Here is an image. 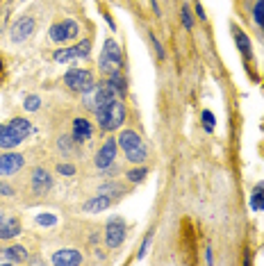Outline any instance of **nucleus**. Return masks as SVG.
<instances>
[{"instance_id":"f257e3e1","label":"nucleus","mask_w":264,"mask_h":266,"mask_svg":"<svg viewBox=\"0 0 264 266\" xmlns=\"http://www.w3.org/2000/svg\"><path fill=\"white\" fill-rule=\"evenodd\" d=\"M119 146L121 150L125 153V157L130 159L132 164H141L146 157H148V150H146V143L137 135L135 130H123L119 135Z\"/></svg>"},{"instance_id":"f03ea898","label":"nucleus","mask_w":264,"mask_h":266,"mask_svg":"<svg viewBox=\"0 0 264 266\" xmlns=\"http://www.w3.org/2000/svg\"><path fill=\"white\" fill-rule=\"evenodd\" d=\"M96 114V119H98V123L103 130H116V127H121L123 125V121H125V107H123V103H121L119 98H114L112 103H107V105H103L100 109L93 111Z\"/></svg>"},{"instance_id":"7ed1b4c3","label":"nucleus","mask_w":264,"mask_h":266,"mask_svg":"<svg viewBox=\"0 0 264 266\" xmlns=\"http://www.w3.org/2000/svg\"><path fill=\"white\" fill-rule=\"evenodd\" d=\"M121 64H123V52H121L119 44L114 39H107L103 46V52H100V60H98V66L105 75H114L119 73Z\"/></svg>"},{"instance_id":"20e7f679","label":"nucleus","mask_w":264,"mask_h":266,"mask_svg":"<svg viewBox=\"0 0 264 266\" xmlns=\"http://www.w3.org/2000/svg\"><path fill=\"white\" fill-rule=\"evenodd\" d=\"M114 98H119V93H116V89H114L109 82L93 84L91 91L84 93V103H87V107L91 109V111H96V109L103 107V105L112 103Z\"/></svg>"},{"instance_id":"39448f33","label":"nucleus","mask_w":264,"mask_h":266,"mask_svg":"<svg viewBox=\"0 0 264 266\" xmlns=\"http://www.w3.org/2000/svg\"><path fill=\"white\" fill-rule=\"evenodd\" d=\"M64 82L76 93H89L93 89V75L87 68H71V71H66Z\"/></svg>"},{"instance_id":"423d86ee","label":"nucleus","mask_w":264,"mask_h":266,"mask_svg":"<svg viewBox=\"0 0 264 266\" xmlns=\"http://www.w3.org/2000/svg\"><path fill=\"white\" fill-rule=\"evenodd\" d=\"M125 232H128V225H125L123 219H109L107 223V230H105V243H107L109 251H114V248H119L121 243L125 241Z\"/></svg>"},{"instance_id":"0eeeda50","label":"nucleus","mask_w":264,"mask_h":266,"mask_svg":"<svg viewBox=\"0 0 264 266\" xmlns=\"http://www.w3.org/2000/svg\"><path fill=\"white\" fill-rule=\"evenodd\" d=\"M78 32H80V25H78L76 21L66 18V21L55 23L50 28V39L55 41V44H64L68 39H78Z\"/></svg>"},{"instance_id":"6e6552de","label":"nucleus","mask_w":264,"mask_h":266,"mask_svg":"<svg viewBox=\"0 0 264 266\" xmlns=\"http://www.w3.org/2000/svg\"><path fill=\"white\" fill-rule=\"evenodd\" d=\"M89 50H91V44L87 39H82L78 46H68V48H60L55 52V62L64 64V62H73L78 57H89Z\"/></svg>"},{"instance_id":"1a4fd4ad","label":"nucleus","mask_w":264,"mask_h":266,"mask_svg":"<svg viewBox=\"0 0 264 266\" xmlns=\"http://www.w3.org/2000/svg\"><path fill=\"white\" fill-rule=\"evenodd\" d=\"M116 150H119V139H114V137H109V139H105L103 148L98 150L96 155V168H109L114 164L116 159Z\"/></svg>"},{"instance_id":"9d476101","label":"nucleus","mask_w":264,"mask_h":266,"mask_svg":"<svg viewBox=\"0 0 264 266\" xmlns=\"http://www.w3.org/2000/svg\"><path fill=\"white\" fill-rule=\"evenodd\" d=\"M36 28V23H34V18L32 16H21V18L14 23V28H12V41L14 44H23V41H28L30 36H32V32Z\"/></svg>"},{"instance_id":"9b49d317","label":"nucleus","mask_w":264,"mask_h":266,"mask_svg":"<svg viewBox=\"0 0 264 266\" xmlns=\"http://www.w3.org/2000/svg\"><path fill=\"white\" fill-rule=\"evenodd\" d=\"M25 159L18 153H5L0 155V175H14L23 168Z\"/></svg>"},{"instance_id":"f8f14e48","label":"nucleus","mask_w":264,"mask_h":266,"mask_svg":"<svg viewBox=\"0 0 264 266\" xmlns=\"http://www.w3.org/2000/svg\"><path fill=\"white\" fill-rule=\"evenodd\" d=\"M21 235V223L12 214H0V239H14Z\"/></svg>"},{"instance_id":"ddd939ff","label":"nucleus","mask_w":264,"mask_h":266,"mask_svg":"<svg viewBox=\"0 0 264 266\" xmlns=\"http://www.w3.org/2000/svg\"><path fill=\"white\" fill-rule=\"evenodd\" d=\"M52 187V178L48 175V171L46 168H34V173H32V191L36 196H44V194H48Z\"/></svg>"},{"instance_id":"4468645a","label":"nucleus","mask_w":264,"mask_h":266,"mask_svg":"<svg viewBox=\"0 0 264 266\" xmlns=\"http://www.w3.org/2000/svg\"><path fill=\"white\" fill-rule=\"evenodd\" d=\"M82 262V255L73 248H62L52 255V264H60V266H76Z\"/></svg>"},{"instance_id":"2eb2a0df","label":"nucleus","mask_w":264,"mask_h":266,"mask_svg":"<svg viewBox=\"0 0 264 266\" xmlns=\"http://www.w3.org/2000/svg\"><path fill=\"white\" fill-rule=\"evenodd\" d=\"M93 135V125L89 123L87 119H76L73 121V139H76V143H84L89 141Z\"/></svg>"},{"instance_id":"dca6fc26","label":"nucleus","mask_w":264,"mask_h":266,"mask_svg":"<svg viewBox=\"0 0 264 266\" xmlns=\"http://www.w3.org/2000/svg\"><path fill=\"white\" fill-rule=\"evenodd\" d=\"M109 205H112V198H109V196H105V194H98V196H93V198H89L87 203L82 205V210L89 212V214H98V212L107 210Z\"/></svg>"},{"instance_id":"f3484780","label":"nucleus","mask_w":264,"mask_h":266,"mask_svg":"<svg viewBox=\"0 0 264 266\" xmlns=\"http://www.w3.org/2000/svg\"><path fill=\"white\" fill-rule=\"evenodd\" d=\"M9 127H12V132L18 137L21 141H25L30 137V132H32V123H30L28 119H14V121H9Z\"/></svg>"},{"instance_id":"a211bd4d","label":"nucleus","mask_w":264,"mask_h":266,"mask_svg":"<svg viewBox=\"0 0 264 266\" xmlns=\"http://www.w3.org/2000/svg\"><path fill=\"white\" fill-rule=\"evenodd\" d=\"M232 32H235V41H237V48L241 50V55H244L246 62L253 60V48H251V41H248V36L241 32L239 28H232Z\"/></svg>"},{"instance_id":"6ab92c4d","label":"nucleus","mask_w":264,"mask_h":266,"mask_svg":"<svg viewBox=\"0 0 264 266\" xmlns=\"http://www.w3.org/2000/svg\"><path fill=\"white\" fill-rule=\"evenodd\" d=\"M18 143H21V139L12 132V127H9V125H0V148L9 150V148H16Z\"/></svg>"},{"instance_id":"aec40b11","label":"nucleus","mask_w":264,"mask_h":266,"mask_svg":"<svg viewBox=\"0 0 264 266\" xmlns=\"http://www.w3.org/2000/svg\"><path fill=\"white\" fill-rule=\"evenodd\" d=\"M3 259H5V262L21 264V262H25V259H28V251H25L23 246H12V248H7V251L3 253Z\"/></svg>"},{"instance_id":"412c9836","label":"nucleus","mask_w":264,"mask_h":266,"mask_svg":"<svg viewBox=\"0 0 264 266\" xmlns=\"http://www.w3.org/2000/svg\"><path fill=\"white\" fill-rule=\"evenodd\" d=\"M251 207L255 212H260L264 210V182H260L255 187V191H253V196H251Z\"/></svg>"},{"instance_id":"4be33fe9","label":"nucleus","mask_w":264,"mask_h":266,"mask_svg":"<svg viewBox=\"0 0 264 266\" xmlns=\"http://www.w3.org/2000/svg\"><path fill=\"white\" fill-rule=\"evenodd\" d=\"M253 21L257 23V28L264 32V0H257L253 7Z\"/></svg>"},{"instance_id":"5701e85b","label":"nucleus","mask_w":264,"mask_h":266,"mask_svg":"<svg viewBox=\"0 0 264 266\" xmlns=\"http://www.w3.org/2000/svg\"><path fill=\"white\" fill-rule=\"evenodd\" d=\"M98 194H105V196H109V194L123 196V194H125V187H123V184H119V182H109V184H103Z\"/></svg>"},{"instance_id":"b1692460","label":"nucleus","mask_w":264,"mask_h":266,"mask_svg":"<svg viewBox=\"0 0 264 266\" xmlns=\"http://www.w3.org/2000/svg\"><path fill=\"white\" fill-rule=\"evenodd\" d=\"M107 82L116 89V93H119V96H125V91H128V89H125V80L121 78V73H114V75H109Z\"/></svg>"},{"instance_id":"393cba45","label":"nucleus","mask_w":264,"mask_h":266,"mask_svg":"<svg viewBox=\"0 0 264 266\" xmlns=\"http://www.w3.org/2000/svg\"><path fill=\"white\" fill-rule=\"evenodd\" d=\"M146 175H148V168L141 166V168H132V171H128V175H125V178H128L130 182H141Z\"/></svg>"},{"instance_id":"a878e982","label":"nucleus","mask_w":264,"mask_h":266,"mask_svg":"<svg viewBox=\"0 0 264 266\" xmlns=\"http://www.w3.org/2000/svg\"><path fill=\"white\" fill-rule=\"evenodd\" d=\"M36 223H39V225L50 227V225H55V223H57V216H55V214H48V212H46V214H39V216H36Z\"/></svg>"},{"instance_id":"bb28decb","label":"nucleus","mask_w":264,"mask_h":266,"mask_svg":"<svg viewBox=\"0 0 264 266\" xmlns=\"http://www.w3.org/2000/svg\"><path fill=\"white\" fill-rule=\"evenodd\" d=\"M39 105H41L39 96H28V98H25V109L28 111H36L39 109Z\"/></svg>"},{"instance_id":"cd10ccee","label":"nucleus","mask_w":264,"mask_h":266,"mask_svg":"<svg viewBox=\"0 0 264 266\" xmlns=\"http://www.w3.org/2000/svg\"><path fill=\"white\" fill-rule=\"evenodd\" d=\"M203 127H205L208 132L214 130V114H212V111H208V109L203 111Z\"/></svg>"},{"instance_id":"c85d7f7f","label":"nucleus","mask_w":264,"mask_h":266,"mask_svg":"<svg viewBox=\"0 0 264 266\" xmlns=\"http://www.w3.org/2000/svg\"><path fill=\"white\" fill-rule=\"evenodd\" d=\"M182 25H184V28H187V30H192V28H194L192 12H189V7H187V5H184V7H182Z\"/></svg>"},{"instance_id":"c756f323","label":"nucleus","mask_w":264,"mask_h":266,"mask_svg":"<svg viewBox=\"0 0 264 266\" xmlns=\"http://www.w3.org/2000/svg\"><path fill=\"white\" fill-rule=\"evenodd\" d=\"M150 241H153V232H150V235H146L144 243H141V248H139V255H137V257H139V259H144V257H146V253H148V248H150Z\"/></svg>"},{"instance_id":"7c9ffc66","label":"nucleus","mask_w":264,"mask_h":266,"mask_svg":"<svg viewBox=\"0 0 264 266\" xmlns=\"http://www.w3.org/2000/svg\"><path fill=\"white\" fill-rule=\"evenodd\" d=\"M150 41H153V46H155V50H157V57H160V60H164L166 52H164V48H162L160 41H157V36H155V34H150Z\"/></svg>"},{"instance_id":"2f4dec72","label":"nucleus","mask_w":264,"mask_h":266,"mask_svg":"<svg viewBox=\"0 0 264 266\" xmlns=\"http://www.w3.org/2000/svg\"><path fill=\"white\" fill-rule=\"evenodd\" d=\"M57 171H60L62 175H76V166H71V164H60Z\"/></svg>"},{"instance_id":"473e14b6","label":"nucleus","mask_w":264,"mask_h":266,"mask_svg":"<svg viewBox=\"0 0 264 266\" xmlns=\"http://www.w3.org/2000/svg\"><path fill=\"white\" fill-rule=\"evenodd\" d=\"M0 196H14V189L9 187V184L0 182Z\"/></svg>"},{"instance_id":"72a5a7b5","label":"nucleus","mask_w":264,"mask_h":266,"mask_svg":"<svg viewBox=\"0 0 264 266\" xmlns=\"http://www.w3.org/2000/svg\"><path fill=\"white\" fill-rule=\"evenodd\" d=\"M196 16L200 21H205V12H203V7H200V3H196Z\"/></svg>"},{"instance_id":"f704fd0d","label":"nucleus","mask_w":264,"mask_h":266,"mask_svg":"<svg viewBox=\"0 0 264 266\" xmlns=\"http://www.w3.org/2000/svg\"><path fill=\"white\" fill-rule=\"evenodd\" d=\"M153 3V9H155V14H160V5H157V0H150Z\"/></svg>"},{"instance_id":"c9c22d12","label":"nucleus","mask_w":264,"mask_h":266,"mask_svg":"<svg viewBox=\"0 0 264 266\" xmlns=\"http://www.w3.org/2000/svg\"><path fill=\"white\" fill-rule=\"evenodd\" d=\"M0 71H3V64H0Z\"/></svg>"}]
</instances>
